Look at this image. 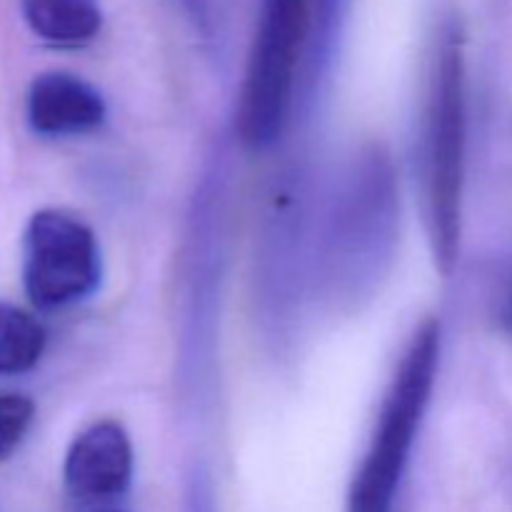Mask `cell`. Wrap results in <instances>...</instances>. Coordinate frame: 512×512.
Masks as SVG:
<instances>
[{"label": "cell", "instance_id": "1", "mask_svg": "<svg viewBox=\"0 0 512 512\" xmlns=\"http://www.w3.org/2000/svg\"><path fill=\"white\" fill-rule=\"evenodd\" d=\"M468 153L465 33L455 15L440 25L423 118V195L430 248L443 275L460 255Z\"/></svg>", "mask_w": 512, "mask_h": 512}, {"label": "cell", "instance_id": "2", "mask_svg": "<svg viewBox=\"0 0 512 512\" xmlns=\"http://www.w3.org/2000/svg\"><path fill=\"white\" fill-rule=\"evenodd\" d=\"M440 363V323L425 320L410 338L385 395L368 453L348 493V512H393L395 495L423 423Z\"/></svg>", "mask_w": 512, "mask_h": 512}, {"label": "cell", "instance_id": "3", "mask_svg": "<svg viewBox=\"0 0 512 512\" xmlns=\"http://www.w3.org/2000/svg\"><path fill=\"white\" fill-rule=\"evenodd\" d=\"M313 10L315 0H263L238 105V133L248 148H268L283 133Z\"/></svg>", "mask_w": 512, "mask_h": 512}, {"label": "cell", "instance_id": "4", "mask_svg": "<svg viewBox=\"0 0 512 512\" xmlns=\"http://www.w3.org/2000/svg\"><path fill=\"white\" fill-rule=\"evenodd\" d=\"M100 283V250L93 230L60 210H40L25 225L23 288L40 310L88 298Z\"/></svg>", "mask_w": 512, "mask_h": 512}, {"label": "cell", "instance_id": "5", "mask_svg": "<svg viewBox=\"0 0 512 512\" xmlns=\"http://www.w3.org/2000/svg\"><path fill=\"white\" fill-rule=\"evenodd\" d=\"M133 478V445L115 420L85 428L65 453L63 483L80 503H108L128 490Z\"/></svg>", "mask_w": 512, "mask_h": 512}, {"label": "cell", "instance_id": "6", "mask_svg": "<svg viewBox=\"0 0 512 512\" xmlns=\"http://www.w3.org/2000/svg\"><path fill=\"white\" fill-rule=\"evenodd\" d=\"M30 128L45 138H70L100 128L105 120L103 95L70 73H43L33 80L25 100Z\"/></svg>", "mask_w": 512, "mask_h": 512}, {"label": "cell", "instance_id": "7", "mask_svg": "<svg viewBox=\"0 0 512 512\" xmlns=\"http://www.w3.org/2000/svg\"><path fill=\"white\" fill-rule=\"evenodd\" d=\"M23 18L40 40L58 48L90 43L103 25L95 0H23Z\"/></svg>", "mask_w": 512, "mask_h": 512}, {"label": "cell", "instance_id": "8", "mask_svg": "<svg viewBox=\"0 0 512 512\" xmlns=\"http://www.w3.org/2000/svg\"><path fill=\"white\" fill-rule=\"evenodd\" d=\"M45 328L23 308L0 303V378L23 375L40 363Z\"/></svg>", "mask_w": 512, "mask_h": 512}, {"label": "cell", "instance_id": "9", "mask_svg": "<svg viewBox=\"0 0 512 512\" xmlns=\"http://www.w3.org/2000/svg\"><path fill=\"white\" fill-rule=\"evenodd\" d=\"M33 418V400L18 393H0V463L13 458L28 435Z\"/></svg>", "mask_w": 512, "mask_h": 512}, {"label": "cell", "instance_id": "10", "mask_svg": "<svg viewBox=\"0 0 512 512\" xmlns=\"http://www.w3.org/2000/svg\"><path fill=\"white\" fill-rule=\"evenodd\" d=\"M500 323H503V328L512 335V288L508 290V295H505L503 308H500Z\"/></svg>", "mask_w": 512, "mask_h": 512}, {"label": "cell", "instance_id": "11", "mask_svg": "<svg viewBox=\"0 0 512 512\" xmlns=\"http://www.w3.org/2000/svg\"><path fill=\"white\" fill-rule=\"evenodd\" d=\"M195 512H205L203 508H200V505H198V508H195Z\"/></svg>", "mask_w": 512, "mask_h": 512}, {"label": "cell", "instance_id": "12", "mask_svg": "<svg viewBox=\"0 0 512 512\" xmlns=\"http://www.w3.org/2000/svg\"><path fill=\"white\" fill-rule=\"evenodd\" d=\"M98 512H118V510H98Z\"/></svg>", "mask_w": 512, "mask_h": 512}]
</instances>
